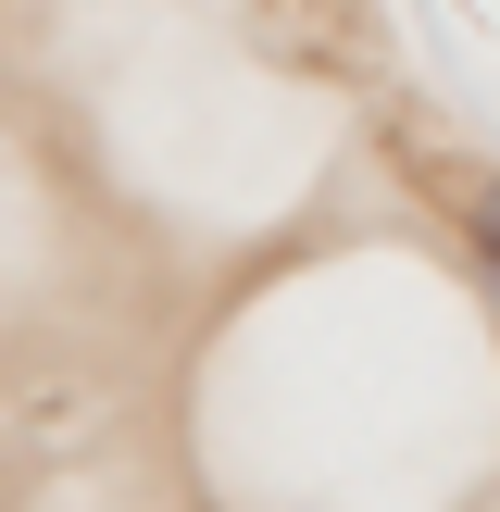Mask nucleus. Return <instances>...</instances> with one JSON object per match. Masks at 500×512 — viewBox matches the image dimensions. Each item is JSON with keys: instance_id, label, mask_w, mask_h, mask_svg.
Segmentation results:
<instances>
[{"instance_id": "f257e3e1", "label": "nucleus", "mask_w": 500, "mask_h": 512, "mask_svg": "<svg viewBox=\"0 0 500 512\" xmlns=\"http://www.w3.org/2000/svg\"><path fill=\"white\" fill-rule=\"evenodd\" d=\"M475 238H488V263H500V188H488V200H475Z\"/></svg>"}]
</instances>
